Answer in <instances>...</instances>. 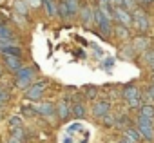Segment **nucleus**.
I'll return each instance as SVG.
<instances>
[{"label":"nucleus","instance_id":"obj_1","mask_svg":"<svg viewBox=\"0 0 154 143\" xmlns=\"http://www.w3.org/2000/svg\"><path fill=\"white\" fill-rule=\"evenodd\" d=\"M93 13H94V24L98 26L100 33H102L103 36H109V35H112V31H114L112 20H109V18L103 15V11L100 9V6L93 8Z\"/></svg>","mask_w":154,"mask_h":143},{"label":"nucleus","instance_id":"obj_2","mask_svg":"<svg viewBox=\"0 0 154 143\" xmlns=\"http://www.w3.org/2000/svg\"><path fill=\"white\" fill-rule=\"evenodd\" d=\"M136 129L141 132L143 139L154 141V121H152V120H145V118L138 116V118H136Z\"/></svg>","mask_w":154,"mask_h":143},{"label":"nucleus","instance_id":"obj_3","mask_svg":"<svg viewBox=\"0 0 154 143\" xmlns=\"http://www.w3.org/2000/svg\"><path fill=\"white\" fill-rule=\"evenodd\" d=\"M45 80H42V82H36V84H33L27 91H26V98L29 100V102H38V100H42V96H44V91H45Z\"/></svg>","mask_w":154,"mask_h":143},{"label":"nucleus","instance_id":"obj_4","mask_svg":"<svg viewBox=\"0 0 154 143\" xmlns=\"http://www.w3.org/2000/svg\"><path fill=\"white\" fill-rule=\"evenodd\" d=\"M132 26H134V29L138 33L143 35V33H147L150 29V20H149V17L145 13H134L132 15Z\"/></svg>","mask_w":154,"mask_h":143},{"label":"nucleus","instance_id":"obj_5","mask_svg":"<svg viewBox=\"0 0 154 143\" xmlns=\"http://www.w3.org/2000/svg\"><path fill=\"white\" fill-rule=\"evenodd\" d=\"M0 40H4L8 45H15V42H17V36H15L9 22L2 20V18H0Z\"/></svg>","mask_w":154,"mask_h":143},{"label":"nucleus","instance_id":"obj_6","mask_svg":"<svg viewBox=\"0 0 154 143\" xmlns=\"http://www.w3.org/2000/svg\"><path fill=\"white\" fill-rule=\"evenodd\" d=\"M114 20L120 26H127V27L132 26V15H131V11L123 9V8H114Z\"/></svg>","mask_w":154,"mask_h":143},{"label":"nucleus","instance_id":"obj_7","mask_svg":"<svg viewBox=\"0 0 154 143\" xmlns=\"http://www.w3.org/2000/svg\"><path fill=\"white\" fill-rule=\"evenodd\" d=\"M93 114L96 116V118H103V116H107V114H111V102H107V100H98V102H94L93 103Z\"/></svg>","mask_w":154,"mask_h":143},{"label":"nucleus","instance_id":"obj_8","mask_svg":"<svg viewBox=\"0 0 154 143\" xmlns=\"http://www.w3.org/2000/svg\"><path fill=\"white\" fill-rule=\"evenodd\" d=\"M4 67L9 71V73H18V71L24 67L22 65V58H15V56H4Z\"/></svg>","mask_w":154,"mask_h":143},{"label":"nucleus","instance_id":"obj_9","mask_svg":"<svg viewBox=\"0 0 154 143\" xmlns=\"http://www.w3.org/2000/svg\"><path fill=\"white\" fill-rule=\"evenodd\" d=\"M35 112L40 116H53L56 112V105H53L51 102H42L35 105Z\"/></svg>","mask_w":154,"mask_h":143},{"label":"nucleus","instance_id":"obj_10","mask_svg":"<svg viewBox=\"0 0 154 143\" xmlns=\"http://www.w3.org/2000/svg\"><path fill=\"white\" fill-rule=\"evenodd\" d=\"M123 138L129 139V143H141V141H143V136H141V132L136 129V125H134V127H129V129L123 132Z\"/></svg>","mask_w":154,"mask_h":143},{"label":"nucleus","instance_id":"obj_11","mask_svg":"<svg viewBox=\"0 0 154 143\" xmlns=\"http://www.w3.org/2000/svg\"><path fill=\"white\" fill-rule=\"evenodd\" d=\"M80 20L85 24V26H89L91 22H94V13H93V8L91 6H87V4H84L82 8H80Z\"/></svg>","mask_w":154,"mask_h":143},{"label":"nucleus","instance_id":"obj_12","mask_svg":"<svg viewBox=\"0 0 154 143\" xmlns=\"http://www.w3.org/2000/svg\"><path fill=\"white\" fill-rule=\"evenodd\" d=\"M141 93H140V89L136 87V85H132V84H127L123 89H122V98L125 100V102H129V100H132V98H136V96H140Z\"/></svg>","mask_w":154,"mask_h":143},{"label":"nucleus","instance_id":"obj_13","mask_svg":"<svg viewBox=\"0 0 154 143\" xmlns=\"http://www.w3.org/2000/svg\"><path fill=\"white\" fill-rule=\"evenodd\" d=\"M112 35H114V38H116V40H123V42L131 38V31H129V27H127V26H120V24H116V26H114Z\"/></svg>","mask_w":154,"mask_h":143},{"label":"nucleus","instance_id":"obj_14","mask_svg":"<svg viewBox=\"0 0 154 143\" xmlns=\"http://www.w3.org/2000/svg\"><path fill=\"white\" fill-rule=\"evenodd\" d=\"M71 112H72V109L69 107V103H67L65 100L58 102V105H56V114H58V118H60V120H65Z\"/></svg>","mask_w":154,"mask_h":143},{"label":"nucleus","instance_id":"obj_15","mask_svg":"<svg viewBox=\"0 0 154 143\" xmlns=\"http://www.w3.org/2000/svg\"><path fill=\"white\" fill-rule=\"evenodd\" d=\"M0 54H4V56H15V58H22L24 51H22V47H18V45H8V47H4L2 51H0Z\"/></svg>","mask_w":154,"mask_h":143},{"label":"nucleus","instance_id":"obj_16","mask_svg":"<svg viewBox=\"0 0 154 143\" xmlns=\"http://www.w3.org/2000/svg\"><path fill=\"white\" fill-rule=\"evenodd\" d=\"M138 116L154 121V105H152V103H143L141 109H140V114H138Z\"/></svg>","mask_w":154,"mask_h":143},{"label":"nucleus","instance_id":"obj_17","mask_svg":"<svg viewBox=\"0 0 154 143\" xmlns=\"http://www.w3.org/2000/svg\"><path fill=\"white\" fill-rule=\"evenodd\" d=\"M134 49L136 51H147L150 49V38L149 36H138L134 42Z\"/></svg>","mask_w":154,"mask_h":143},{"label":"nucleus","instance_id":"obj_18","mask_svg":"<svg viewBox=\"0 0 154 143\" xmlns=\"http://www.w3.org/2000/svg\"><path fill=\"white\" fill-rule=\"evenodd\" d=\"M15 13L17 15H22V17H27L29 6L26 4V0H15Z\"/></svg>","mask_w":154,"mask_h":143},{"label":"nucleus","instance_id":"obj_19","mask_svg":"<svg viewBox=\"0 0 154 143\" xmlns=\"http://www.w3.org/2000/svg\"><path fill=\"white\" fill-rule=\"evenodd\" d=\"M38 67L36 65H31V67H22L18 73H17V78H31L33 80V75H35V71Z\"/></svg>","mask_w":154,"mask_h":143},{"label":"nucleus","instance_id":"obj_20","mask_svg":"<svg viewBox=\"0 0 154 143\" xmlns=\"http://www.w3.org/2000/svg\"><path fill=\"white\" fill-rule=\"evenodd\" d=\"M58 17H60L62 20H69V18H71V11H69V8H67V2H65V0H60V4H58Z\"/></svg>","mask_w":154,"mask_h":143},{"label":"nucleus","instance_id":"obj_21","mask_svg":"<svg viewBox=\"0 0 154 143\" xmlns=\"http://www.w3.org/2000/svg\"><path fill=\"white\" fill-rule=\"evenodd\" d=\"M65 2H67V8L71 11V18H74L80 13V0H65Z\"/></svg>","mask_w":154,"mask_h":143},{"label":"nucleus","instance_id":"obj_22","mask_svg":"<svg viewBox=\"0 0 154 143\" xmlns=\"http://www.w3.org/2000/svg\"><path fill=\"white\" fill-rule=\"evenodd\" d=\"M15 85H17L18 89L27 91V89L33 85V80H31V78H15Z\"/></svg>","mask_w":154,"mask_h":143},{"label":"nucleus","instance_id":"obj_23","mask_svg":"<svg viewBox=\"0 0 154 143\" xmlns=\"http://www.w3.org/2000/svg\"><path fill=\"white\" fill-rule=\"evenodd\" d=\"M141 60H143V63H147L149 67L154 65V49H147V51H143Z\"/></svg>","mask_w":154,"mask_h":143},{"label":"nucleus","instance_id":"obj_24","mask_svg":"<svg viewBox=\"0 0 154 143\" xmlns=\"http://www.w3.org/2000/svg\"><path fill=\"white\" fill-rule=\"evenodd\" d=\"M141 98H143L147 103H152V105H154V85H152V84L145 89V93L141 94Z\"/></svg>","mask_w":154,"mask_h":143},{"label":"nucleus","instance_id":"obj_25","mask_svg":"<svg viewBox=\"0 0 154 143\" xmlns=\"http://www.w3.org/2000/svg\"><path fill=\"white\" fill-rule=\"evenodd\" d=\"M72 116L74 118H84L85 116V105L84 103H74L72 105Z\"/></svg>","mask_w":154,"mask_h":143},{"label":"nucleus","instance_id":"obj_26","mask_svg":"<svg viewBox=\"0 0 154 143\" xmlns=\"http://www.w3.org/2000/svg\"><path fill=\"white\" fill-rule=\"evenodd\" d=\"M45 11H47V17H56L58 15V6L54 4V0L53 2H45Z\"/></svg>","mask_w":154,"mask_h":143},{"label":"nucleus","instance_id":"obj_27","mask_svg":"<svg viewBox=\"0 0 154 143\" xmlns=\"http://www.w3.org/2000/svg\"><path fill=\"white\" fill-rule=\"evenodd\" d=\"M134 53H136L134 45H132V47H125V49H120V54H122V58H125V60H134Z\"/></svg>","mask_w":154,"mask_h":143},{"label":"nucleus","instance_id":"obj_28","mask_svg":"<svg viewBox=\"0 0 154 143\" xmlns=\"http://www.w3.org/2000/svg\"><path fill=\"white\" fill-rule=\"evenodd\" d=\"M8 123H9L11 130H13V129H22V127H24V125H22V118H20V116H11V118L8 120Z\"/></svg>","mask_w":154,"mask_h":143},{"label":"nucleus","instance_id":"obj_29","mask_svg":"<svg viewBox=\"0 0 154 143\" xmlns=\"http://www.w3.org/2000/svg\"><path fill=\"white\" fill-rule=\"evenodd\" d=\"M141 102H143V98H141V94H140V96H136V98L129 100V102H127V105H129L131 109H141V105H143Z\"/></svg>","mask_w":154,"mask_h":143},{"label":"nucleus","instance_id":"obj_30","mask_svg":"<svg viewBox=\"0 0 154 143\" xmlns=\"http://www.w3.org/2000/svg\"><path fill=\"white\" fill-rule=\"evenodd\" d=\"M96 94H98V87H94V85H89V87L85 89V98H89V100H94V98H96Z\"/></svg>","mask_w":154,"mask_h":143},{"label":"nucleus","instance_id":"obj_31","mask_svg":"<svg viewBox=\"0 0 154 143\" xmlns=\"http://www.w3.org/2000/svg\"><path fill=\"white\" fill-rule=\"evenodd\" d=\"M11 136L17 138V139H20V141H26V132H24V129H13V130H11Z\"/></svg>","mask_w":154,"mask_h":143},{"label":"nucleus","instance_id":"obj_32","mask_svg":"<svg viewBox=\"0 0 154 143\" xmlns=\"http://www.w3.org/2000/svg\"><path fill=\"white\" fill-rule=\"evenodd\" d=\"M26 4L29 6V9H38L40 6H44L42 0H26Z\"/></svg>","mask_w":154,"mask_h":143},{"label":"nucleus","instance_id":"obj_33","mask_svg":"<svg viewBox=\"0 0 154 143\" xmlns=\"http://www.w3.org/2000/svg\"><path fill=\"white\" fill-rule=\"evenodd\" d=\"M134 2H136V0H123V4H122V8L129 11V9H132V8H134Z\"/></svg>","mask_w":154,"mask_h":143},{"label":"nucleus","instance_id":"obj_34","mask_svg":"<svg viewBox=\"0 0 154 143\" xmlns=\"http://www.w3.org/2000/svg\"><path fill=\"white\" fill-rule=\"evenodd\" d=\"M112 65H114V58H105V60H103V67H105V69H111Z\"/></svg>","mask_w":154,"mask_h":143},{"label":"nucleus","instance_id":"obj_35","mask_svg":"<svg viewBox=\"0 0 154 143\" xmlns=\"http://www.w3.org/2000/svg\"><path fill=\"white\" fill-rule=\"evenodd\" d=\"M22 111H24V114H35V107H29V105H22Z\"/></svg>","mask_w":154,"mask_h":143},{"label":"nucleus","instance_id":"obj_36","mask_svg":"<svg viewBox=\"0 0 154 143\" xmlns=\"http://www.w3.org/2000/svg\"><path fill=\"white\" fill-rule=\"evenodd\" d=\"M102 120H103V123H105V125H114V120H112V116H111V114L103 116Z\"/></svg>","mask_w":154,"mask_h":143},{"label":"nucleus","instance_id":"obj_37","mask_svg":"<svg viewBox=\"0 0 154 143\" xmlns=\"http://www.w3.org/2000/svg\"><path fill=\"white\" fill-rule=\"evenodd\" d=\"M111 4H112L114 8H122V4H123V0H111Z\"/></svg>","mask_w":154,"mask_h":143},{"label":"nucleus","instance_id":"obj_38","mask_svg":"<svg viewBox=\"0 0 154 143\" xmlns=\"http://www.w3.org/2000/svg\"><path fill=\"white\" fill-rule=\"evenodd\" d=\"M8 143H24V141H20V139H17V138L9 136V138H8Z\"/></svg>","mask_w":154,"mask_h":143},{"label":"nucleus","instance_id":"obj_39","mask_svg":"<svg viewBox=\"0 0 154 143\" xmlns=\"http://www.w3.org/2000/svg\"><path fill=\"white\" fill-rule=\"evenodd\" d=\"M141 4H145V6H150V4H154V0H141Z\"/></svg>","mask_w":154,"mask_h":143},{"label":"nucleus","instance_id":"obj_40","mask_svg":"<svg viewBox=\"0 0 154 143\" xmlns=\"http://www.w3.org/2000/svg\"><path fill=\"white\" fill-rule=\"evenodd\" d=\"M118 143H129V139H125V138H122V139H120Z\"/></svg>","mask_w":154,"mask_h":143},{"label":"nucleus","instance_id":"obj_41","mask_svg":"<svg viewBox=\"0 0 154 143\" xmlns=\"http://www.w3.org/2000/svg\"><path fill=\"white\" fill-rule=\"evenodd\" d=\"M71 141H72L71 138H65V139H63V143H71Z\"/></svg>","mask_w":154,"mask_h":143},{"label":"nucleus","instance_id":"obj_42","mask_svg":"<svg viewBox=\"0 0 154 143\" xmlns=\"http://www.w3.org/2000/svg\"><path fill=\"white\" fill-rule=\"evenodd\" d=\"M150 73H152V76H154V65H150Z\"/></svg>","mask_w":154,"mask_h":143},{"label":"nucleus","instance_id":"obj_43","mask_svg":"<svg viewBox=\"0 0 154 143\" xmlns=\"http://www.w3.org/2000/svg\"><path fill=\"white\" fill-rule=\"evenodd\" d=\"M4 73V69H2V63H0V75H2Z\"/></svg>","mask_w":154,"mask_h":143},{"label":"nucleus","instance_id":"obj_44","mask_svg":"<svg viewBox=\"0 0 154 143\" xmlns=\"http://www.w3.org/2000/svg\"><path fill=\"white\" fill-rule=\"evenodd\" d=\"M42 2H44V4H45V2H53V0H42Z\"/></svg>","mask_w":154,"mask_h":143},{"label":"nucleus","instance_id":"obj_45","mask_svg":"<svg viewBox=\"0 0 154 143\" xmlns=\"http://www.w3.org/2000/svg\"><path fill=\"white\" fill-rule=\"evenodd\" d=\"M102 2H111V0H102Z\"/></svg>","mask_w":154,"mask_h":143},{"label":"nucleus","instance_id":"obj_46","mask_svg":"<svg viewBox=\"0 0 154 143\" xmlns=\"http://www.w3.org/2000/svg\"><path fill=\"white\" fill-rule=\"evenodd\" d=\"M152 85H154V76H152Z\"/></svg>","mask_w":154,"mask_h":143},{"label":"nucleus","instance_id":"obj_47","mask_svg":"<svg viewBox=\"0 0 154 143\" xmlns=\"http://www.w3.org/2000/svg\"><path fill=\"white\" fill-rule=\"evenodd\" d=\"M0 120H2V114H0Z\"/></svg>","mask_w":154,"mask_h":143},{"label":"nucleus","instance_id":"obj_48","mask_svg":"<svg viewBox=\"0 0 154 143\" xmlns=\"http://www.w3.org/2000/svg\"><path fill=\"white\" fill-rule=\"evenodd\" d=\"M136 2H141V0H136Z\"/></svg>","mask_w":154,"mask_h":143},{"label":"nucleus","instance_id":"obj_49","mask_svg":"<svg viewBox=\"0 0 154 143\" xmlns=\"http://www.w3.org/2000/svg\"><path fill=\"white\" fill-rule=\"evenodd\" d=\"M0 91H2V87H0Z\"/></svg>","mask_w":154,"mask_h":143}]
</instances>
